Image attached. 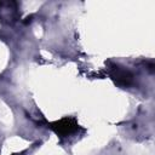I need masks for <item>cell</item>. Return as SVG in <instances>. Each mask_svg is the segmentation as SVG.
Returning <instances> with one entry per match:
<instances>
[{
    "label": "cell",
    "mask_w": 155,
    "mask_h": 155,
    "mask_svg": "<svg viewBox=\"0 0 155 155\" xmlns=\"http://www.w3.org/2000/svg\"><path fill=\"white\" fill-rule=\"evenodd\" d=\"M31 18H33V16H28V17L25 18V21H24V23L27 24V23H29V22H31Z\"/></svg>",
    "instance_id": "3"
},
{
    "label": "cell",
    "mask_w": 155,
    "mask_h": 155,
    "mask_svg": "<svg viewBox=\"0 0 155 155\" xmlns=\"http://www.w3.org/2000/svg\"><path fill=\"white\" fill-rule=\"evenodd\" d=\"M110 75L115 84H117L119 86H124V87L128 86L132 82V78H133L128 70L122 69L121 67H117V65H115L113 68Z\"/></svg>",
    "instance_id": "2"
},
{
    "label": "cell",
    "mask_w": 155,
    "mask_h": 155,
    "mask_svg": "<svg viewBox=\"0 0 155 155\" xmlns=\"http://www.w3.org/2000/svg\"><path fill=\"white\" fill-rule=\"evenodd\" d=\"M48 127L59 137L69 136L79 130V124L74 117H63L61 120H57L54 122L48 124Z\"/></svg>",
    "instance_id": "1"
}]
</instances>
